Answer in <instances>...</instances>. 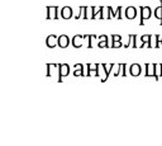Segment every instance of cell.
<instances>
[{
  "instance_id": "obj_6",
  "label": "cell",
  "mask_w": 162,
  "mask_h": 146,
  "mask_svg": "<svg viewBox=\"0 0 162 146\" xmlns=\"http://www.w3.org/2000/svg\"><path fill=\"white\" fill-rule=\"evenodd\" d=\"M46 45H47V47H49V48H53V47L58 46V36H56V34L48 36L47 39H46Z\"/></svg>"
},
{
  "instance_id": "obj_22",
  "label": "cell",
  "mask_w": 162,
  "mask_h": 146,
  "mask_svg": "<svg viewBox=\"0 0 162 146\" xmlns=\"http://www.w3.org/2000/svg\"><path fill=\"white\" fill-rule=\"evenodd\" d=\"M98 39H99V41H108V36H106V34L98 36Z\"/></svg>"
},
{
  "instance_id": "obj_16",
  "label": "cell",
  "mask_w": 162,
  "mask_h": 146,
  "mask_svg": "<svg viewBox=\"0 0 162 146\" xmlns=\"http://www.w3.org/2000/svg\"><path fill=\"white\" fill-rule=\"evenodd\" d=\"M155 17H156L157 19H160V20H162V5L155 9Z\"/></svg>"
},
{
  "instance_id": "obj_20",
  "label": "cell",
  "mask_w": 162,
  "mask_h": 146,
  "mask_svg": "<svg viewBox=\"0 0 162 146\" xmlns=\"http://www.w3.org/2000/svg\"><path fill=\"white\" fill-rule=\"evenodd\" d=\"M128 38H129V39H128V43H127V45H124V47H126V48H128L129 46H132V45H133V36H132V34H129V37H128Z\"/></svg>"
},
{
  "instance_id": "obj_7",
  "label": "cell",
  "mask_w": 162,
  "mask_h": 146,
  "mask_svg": "<svg viewBox=\"0 0 162 146\" xmlns=\"http://www.w3.org/2000/svg\"><path fill=\"white\" fill-rule=\"evenodd\" d=\"M85 39V34H76L72 37V46L75 48H80L81 46H83V41Z\"/></svg>"
},
{
  "instance_id": "obj_23",
  "label": "cell",
  "mask_w": 162,
  "mask_h": 146,
  "mask_svg": "<svg viewBox=\"0 0 162 146\" xmlns=\"http://www.w3.org/2000/svg\"><path fill=\"white\" fill-rule=\"evenodd\" d=\"M47 76H52L51 75V64H47Z\"/></svg>"
},
{
  "instance_id": "obj_21",
  "label": "cell",
  "mask_w": 162,
  "mask_h": 146,
  "mask_svg": "<svg viewBox=\"0 0 162 146\" xmlns=\"http://www.w3.org/2000/svg\"><path fill=\"white\" fill-rule=\"evenodd\" d=\"M122 47V41H115L112 43V48H119Z\"/></svg>"
},
{
  "instance_id": "obj_8",
  "label": "cell",
  "mask_w": 162,
  "mask_h": 146,
  "mask_svg": "<svg viewBox=\"0 0 162 146\" xmlns=\"http://www.w3.org/2000/svg\"><path fill=\"white\" fill-rule=\"evenodd\" d=\"M74 17V10H72V8H70V7H63L62 9H61V18H63V19H70V18H72Z\"/></svg>"
},
{
  "instance_id": "obj_10",
  "label": "cell",
  "mask_w": 162,
  "mask_h": 146,
  "mask_svg": "<svg viewBox=\"0 0 162 146\" xmlns=\"http://www.w3.org/2000/svg\"><path fill=\"white\" fill-rule=\"evenodd\" d=\"M141 71H142L141 65H138V64L130 65V68H129V74H130L132 76H138V75H141Z\"/></svg>"
},
{
  "instance_id": "obj_11",
  "label": "cell",
  "mask_w": 162,
  "mask_h": 146,
  "mask_svg": "<svg viewBox=\"0 0 162 146\" xmlns=\"http://www.w3.org/2000/svg\"><path fill=\"white\" fill-rule=\"evenodd\" d=\"M137 17V9L134 7H128L126 9V18L127 19H134Z\"/></svg>"
},
{
  "instance_id": "obj_13",
  "label": "cell",
  "mask_w": 162,
  "mask_h": 146,
  "mask_svg": "<svg viewBox=\"0 0 162 146\" xmlns=\"http://www.w3.org/2000/svg\"><path fill=\"white\" fill-rule=\"evenodd\" d=\"M119 66V68H118V71H115L114 73V76H119L120 74H122V76H126L127 75V65L126 64H119L118 65Z\"/></svg>"
},
{
  "instance_id": "obj_19",
  "label": "cell",
  "mask_w": 162,
  "mask_h": 146,
  "mask_svg": "<svg viewBox=\"0 0 162 146\" xmlns=\"http://www.w3.org/2000/svg\"><path fill=\"white\" fill-rule=\"evenodd\" d=\"M112 41L115 42V41H122V36L120 34H113L112 36Z\"/></svg>"
},
{
  "instance_id": "obj_4",
  "label": "cell",
  "mask_w": 162,
  "mask_h": 146,
  "mask_svg": "<svg viewBox=\"0 0 162 146\" xmlns=\"http://www.w3.org/2000/svg\"><path fill=\"white\" fill-rule=\"evenodd\" d=\"M70 74V65H67V64H62V65H58V83H61L63 80V77L67 76Z\"/></svg>"
},
{
  "instance_id": "obj_9",
  "label": "cell",
  "mask_w": 162,
  "mask_h": 146,
  "mask_svg": "<svg viewBox=\"0 0 162 146\" xmlns=\"http://www.w3.org/2000/svg\"><path fill=\"white\" fill-rule=\"evenodd\" d=\"M69 45H70V38H69V36H66V34L58 36V47L66 48Z\"/></svg>"
},
{
  "instance_id": "obj_24",
  "label": "cell",
  "mask_w": 162,
  "mask_h": 146,
  "mask_svg": "<svg viewBox=\"0 0 162 146\" xmlns=\"http://www.w3.org/2000/svg\"><path fill=\"white\" fill-rule=\"evenodd\" d=\"M160 25H162V20H161V23H160Z\"/></svg>"
},
{
  "instance_id": "obj_5",
  "label": "cell",
  "mask_w": 162,
  "mask_h": 146,
  "mask_svg": "<svg viewBox=\"0 0 162 146\" xmlns=\"http://www.w3.org/2000/svg\"><path fill=\"white\" fill-rule=\"evenodd\" d=\"M47 19H58V7H47Z\"/></svg>"
},
{
  "instance_id": "obj_2",
  "label": "cell",
  "mask_w": 162,
  "mask_h": 146,
  "mask_svg": "<svg viewBox=\"0 0 162 146\" xmlns=\"http://www.w3.org/2000/svg\"><path fill=\"white\" fill-rule=\"evenodd\" d=\"M146 76L147 77H151L153 76L155 80H158V76H157V65L156 64H146Z\"/></svg>"
},
{
  "instance_id": "obj_12",
  "label": "cell",
  "mask_w": 162,
  "mask_h": 146,
  "mask_svg": "<svg viewBox=\"0 0 162 146\" xmlns=\"http://www.w3.org/2000/svg\"><path fill=\"white\" fill-rule=\"evenodd\" d=\"M74 76H86L84 74V65H81V64H76L74 65Z\"/></svg>"
},
{
  "instance_id": "obj_1",
  "label": "cell",
  "mask_w": 162,
  "mask_h": 146,
  "mask_svg": "<svg viewBox=\"0 0 162 146\" xmlns=\"http://www.w3.org/2000/svg\"><path fill=\"white\" fill-rule=\"evenodd\" d=\"M87 73L86 76H91L94 74V76H100V69L101 65L100 64H87Z\"/></svg>"
},
{
  "instance_id": "obj_17",
  "label": "cell",
  "mask_w": 162,
  "mask_h": 146,
  "mask_svg": "<svg viewBox=\"0 0 162 146\" xmlns=\"http://www.w3.org/2000/svg\"><path fill=\"white\" fill-rule=\"evenodd\" d=\"M98 47L99 48H105V47H112V45L108 43V41H99L98 42Z\"/></svg>"
},
{
  "instance_id": "obj_15",
  "label": "cell",
  "mask_w": 162,
  "mask_h": 146,
  "mask_svg": "<svg viewBox=\"0 0 162 146\" xmlns=\"http://www.w3.org/2000/svg\"><path fill=\"white\" fill-rule=\"evenodd\" d=\"M104 66V69H105V74H106V77L110 75L113 68H114V64H108V65H103Z\"/></svg>"
},
{
  "instance_id": "obj_14",
  "label": "cell",
  "mask_w": 162,
  "mask_h": 146,
  "mask_svg": "<svg viewBox=\"0 0 162 146\" xmlns=\"http://www.w3.org/2000/svg\"><path fill=\"white\" fill-rule=\"evenodd\" d=\"M151 38H152V34H144V36L141 37V42L142 43H150L151 45Z\"/></svg>"
},
{
  "instance_id": "obj_3",
  "label": "cell",
  "mask_w": 162,
  "mask_h": 146,
  "mask_svg": "<svg viewBox=\"0 0 162 146\" xmlns=\"http://www.w3.org/2000/svg\"><path fill=\"white\" fill-rule=\"evenodd\" d=\"M141 10V20H139V25H144V20L146 19H150L151 14H152V10L150 7H141L139 8Z\"/></svg>"
},
{
  "instance_id": "obj_18",
  "label": "cell",
  "mask_w": 162,
  "mask_h": 146,
  "mask_svg": "<svg viewBox=\"0 0 162 146\" xmlns=\"http://www.w3.org/2000/svg\"><path fill=\"white\" fill-rule=\"evenodd\" d=\"M115 15H117V19H122V7H118V8H117Z\"/></svg>"
}]
</instances>
